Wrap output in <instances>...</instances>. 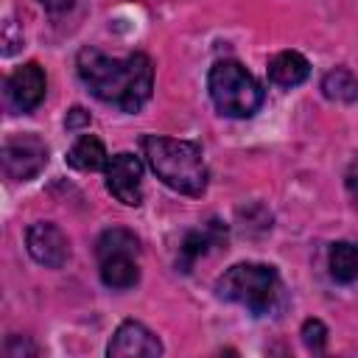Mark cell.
<instances>
[{"label": "cell", "instance_id": "6da1fadb", "mask_svg": "<svg viewBox=\"0 0 358 358\" xmlns=\"http://www.w3.org/2000/svg\"><path fill=\"white\" fill-rule=\"evenodd\" d=\"M76 70L98 101L123 112H140L154 90V64L145 53L115 59L95 48H81L76 56Z\"/></svg>", "mask_w": 358, "mask_h": 358}, {"label": "cell", "instance_id": "7a4b0ae2", "mask_svg": "<svg viewBox=\"0 0 358 358\" xmlns=\"http://www.w3.org/2000/svg\"><path fill=\"white\" fill-rule=\"evenodd\" d=\"M143 154L162 185L182 196H201L210 182L204 151L193 140H176L162 134L143 137Z\"/></svg>", "mask_w": 358, "mask_h": 358}, {"label": "cell", "instance_id": "3957f363", "mask_svg": "<svg viewBox=\"0 0 358 358\" xmlns=\"http://www.w3.org/2000/svg\"><path fill=\"white\" fill-rule=\"evenodd\" d=\"M215 294L227 302L243 305L255 316H271L285 305L282 280L274 266L266 263H235L229 266L218 282Z\"/></svg>", "mask_w": 358, "mask_h": 358}, {"label": "cell", "instance_id": "277c9868", "mask_svg": "<svg viewBox=\"0 0 358 358\" xmlns=\"http://www.w3.org/2000/svg\"><path fill=\"white\" fill-rule=\"evenodd\" d=\"M207 90L215 109L227 117H252L263 103L260 84L252 78V73H246V67L232 59L213 64L207 76Z\"/></svg>", "mask_w": 358, "mask_h": 358}, {"label": "cell", "instance_id": "5b68a950", "mask_svg": "<svg viewBox=\"0 0 358 358\" xmlns=\"http://www.w3.org/2000/svg\"><path fill=\"white\" fill-rule=\"evenodd\" d=\"M98 274L106 288L123 291L140 280V241L123 227L103 229L95 241Z\"/></svg>", "mask_w": 358, "mask_h": 358}, {"label": "cell", "instance_id": "8992f818", "mask_svg": "<svg viewBox=\"0 0 358 358\" xmlns=\"http://www.w3.org/2000/svg\"><path fill=\"white\" fill-rule=\"evenodd\" d=\"M48 165V145L39 134H14L3 143V173L14 182L34 179Z\"/></svg>", "mask_w": 358, "mask_h": 358}, {"label": "cell", "instance_id": "52a82bcc", "mask_svg": "<svg viewBox=\"0 0 358 358\" xmlns=\"http://www.w3.org/2000/svg\"><path fill=\"white\" fill-rule=\"evenodd\" d=\"M103 176H106V190L120 204H126V207L143 204V162H140V157H134L129 151L112 154L103 168Z\"/></svg>", "mask_w": 358, "mask_h": 358}, {"label": "cell", "instance_id": "ba28073f", "mask_svg": "<svg viewBox=\"0 0 358 358\" xmlns=\"http://www.w3.org/2000/svg\"><path fill=\"white\" fill-rule=\"evenodd\" d=\"M28 255L48 268H62L70 257V241L53 221H36L25 232Z\"/></svg>", "mask_w": 358, "mask_h": 358}, {"label": "cell", "instance_id": "9c48e42d", "mask_svg": "<svg viewBox=\"0 0 358 358\" xmlns=\"http://www.w3.org/2000/svg\"><path fill=\"white\" fill-rule=\"evenodd\" d=\"M48 90V78L45 70L36 62H28L22 67H17L8 78H6V98L17 112H34Z\"/></svg>", "mask_w": 358, "mask_h": 358}, {"label": "cell", "instance_id": "30bf717a", "mask_svg": "<svg viewBox=\"0 0 358 358\" xmlns=\"http://www.w3.org/2000/svg\"><path fill=\"white\" fill-rule=\"evenodd\" d=\"M106 355L109 358H129V355H148L151 358V355H162V344L145 324L126 319L115 330V336L106 347Z\"/></svg>", "mask_w": 358, "mask_h": 358}, {"label": "cell", "instance_id": "8fae6325", "mask_svg": "<svg viewBox=\"0 0 358 358\" xmlns=\"http://www.w3.org/2000/svg\"><path fill=\"white\" fill-rule=\"evenodd\" d=\"M227 243V227L221 221H207L201 229H193L185 235L182 246H179V257H176V266L182 271H190L193 263L199 257H204L210 249L215 246H224Z\"/></svg>", "mask_w": 358, "mask_h": 358}, {"label": "cell", "instance_id": "7c38bea8", "mask_svg": "<svg viewBox=\"0 0 358 358\" xmlns=\"http://www.w3.org/2000/svg\"><path fill=\"white\" fill-rule=\"evenodd\" d=\"M310 76V62L296 50H282L268 62V78L277 87H296Z\"/></svg>", "mask_w": 358, "mask_h": 358}, {"label": "cell", "instance_id": "4fadbf2b", "mask_svg": "<svg viewBox=\"0 0 358 358\" xmlns=\"http://www.w3.org/2000/svg\"><path fill=\"white\" fill-rule=\"evenodd\" d=\"M106 162H109V154H106L101 137H95V134H81L67 151V165L76 171H84V173L87 171H103Z\"/></svg>", "mask_w": 358, "mask_h": 358}, {"label": "cell", "instance_id": "5bb4252c", "mask_svg": "<svg viewBox=\"0 0 358 358\" xmlns=\"http://www.w3.org/2000/svg\"><path fill=\"white\" fill-rule=\"evenodd\" d=\"M322 95L336 103H352L358 98V78L347 67H333L322 78Z\"/></svg>", "mask_w": 358, "mask_h": 358}, {"label": "cell", "instance_id": "9a60e30c", "mask_svg": "<svg viewBox=\"0 0 358 358\" xmlns=\"http://www.w3.org/2000/svg\"><path fill=\"white\" fill-rule=\"evenodd\" d=\"M327 268L336 282H352L358 277V249L347 241L333 243L327 255Z\"/></svg>", "mask_w": 358, "mask_h": 358}, {"label": "cell", "instance_id": "2e32d148", "mask_svg": "<svg viewBox=\"0 0 358 358\" xmlns=\"http://www.w3.org/2000/svg\"><path fill=\"white\" fill-rule=\"evenodd\" d=\"M299 336H302V344L310 352H316V355L324 352V347H327V327H324L322 319H305Z\"/></svg>", "mask_w": 358, "mask_h": 358}, {"label": "cell", "instance_id": "e0dca14e", "mask_svg": "<svg viewBox=\"0 0 358 358\" xmlns=\"http://www.w3.org/2000/svg\"><path fill=\"white\" fill-rule=\"evenodd\" d=\"M6 355H8V358L36 355V347H34L28 338H22V336H11V338H8V344H6Z\"/></svg>", "mask_w": 358, "mask_h": 358}, {"label": "cell", "instance_id": "ac0fdd59", "mask_svg": "<svg viewBox=\"0 0 358 358\" xmlns=\"http://www.w3.org/2000/svg\"><path fill=\"white\" fill-rule=\"evenodd\" d=\"M347 190H350V199L358 207V154H355V159L350 162V171H347Z\"/></svg>", "mask_w": 358, "mask_h": 358}, {"label": "cell", "instance_id": "d6986e66", "mask_svg": "<svg viewBox=\"0 0 358 358\" xmlns=\"http://www.w3.org/2000/svg\"><path fill=\"white\" fill-rule=\"evenodd\" d=\"M87 120H90V115L76 106V109H70V117L64 120V126H67V129H76V126H81V123H87Z\"/></svg>", "mask_w": 358, "mask_h": 358}, {"label": "cell", "instance_id": "ffe728a7", "mask_svg": "<svg viewBox=\"0 0 358 358\" xmlns=\"http://www.w3.org/2000/svg\"><path fill=\"white\" fill-rule=\"evenodd\" d=\"M48 11H53V14H62V11H67L70 6H73V0H39Z\"/></svg>", "mask_w": 358, "mask_h": 358}]
</instances>
